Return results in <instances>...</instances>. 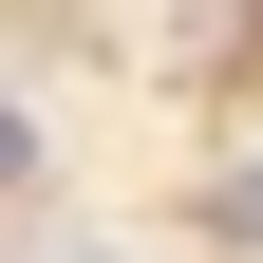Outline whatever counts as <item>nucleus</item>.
Segmentation results:
<instances>
[{"instance_id": "nucleus-1", "label": "nucleus", "mask_w": 263, "mask_h": 263, "mask_svg": "<svg viewBox=\"0 0 263 263\" xmlns=\"http://www.w3.org/2000/svg\"><path fill=\"white\" fill-rule=\"evenodd\" d=\"M207 245H263V170H226V188H207Z\"/></svg>"}]
</instances>
